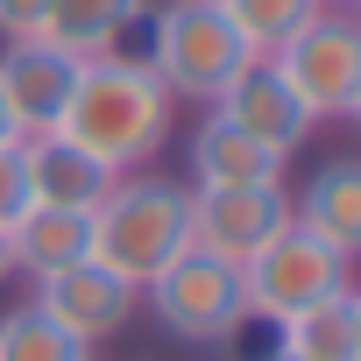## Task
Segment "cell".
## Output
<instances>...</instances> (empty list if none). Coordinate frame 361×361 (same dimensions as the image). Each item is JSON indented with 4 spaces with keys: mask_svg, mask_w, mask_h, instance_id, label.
Masks as SVG:
<instances>
[{
    "mask_svg": "<svg viewBox=\"0 0 361 361\" xmlns=\"http://www.w3.org/2000/svg\"><path fill=\"white\" fill-rule=\"evenodd\" d=\"M177 128V99L170 85L149 71V57H128V50H106V57H85L71 92H64V114L50 135H64L71 149H85L92 163H106L114 177L142 170Z\"/></svg>",
    "mask_w": 361,
    "mask_h": 361,
    "instance_id": "6da1fadb",
    "label": "cell"
},
{
    "mask_svg": "<svg viewBox=\"0 0 361 361\" xmlns=\"http://www.w3.org/2000/svg\"><path fill=\"white\" fill-rule=\"evenodd\" d=\"M185 206H192V185H170V177H149V170L114 177L106 199L92 206V262H106L114 276L142 290L177 248H192Z\"/></svg>",
    "mask_w": 361,
    "mask_h": 361,
    "instance_id": "7a4b0ae2",
    "label": "cell"
},
{
    "mask_svg": "<svg viewBox=\"0 0 361 361\" xmlns=\"http://www.w3.org/2000/svg\"><path fill=\"white\" fill-rule=\"evenodd\" d=\"M255 64L248 36L227 22L220 0H163L149 22V71L170 85V99H220Z\"/></svg>",
    "mask_w": 361,
    "mask_h": 361,
    "instance_id": "3957f363",
    "label": "cell"
},
{
    "mask_svg": "<svg viewBox=\"0 0 361 361\" xmlns=\"http://www.w3.org/2000/svg\"><path fill=\"white\" fill-rule=\"evenodd\" d=\"M269 71L290 85V99L312 121H354L361 114V22L347 8H319L305 29H290L269 50Z\"/></svg>",
    "mask_w": 361,
    "mask_h": 361,
    "instance_id": "277c9868",
    "label": "cell"
},
{
    "mask_svg": "<svg viewBox=\"0 0 361 361\" xmlns=\"http://www.w3.org/2000/svg\"><path fill=\"white\" fill-rule=\"evenodd\" d=\"M347 283H354V255H340L333 241L305 234L298 220H283L241 262V298H248V319H262V326H283V319L312 312L319 298H333Z\"/></svg>",
    "mask_w": 361,
    "mask_h": 361,
    "instance_id": "5b68a950",
    "label": "cell"
},
{
    "mask_svg": "<svg viewBox=\"0 0 361 361\" xmlns=\"http://www.w3.org/2000/svg\"><path fill=\"white\" fill-rule=\"evenodd\" d=\"M149 312L163 333L192 340V347H220L248 326V298H241V269L220 262V255H199V248H177L149 283H142Z\"/></svg>",
    "mask_w": 361,
    "mask_h": 361,
    "instance_id": "8992f818",
    "label": "cell"
},
{
    "mask_svg": "<svg viewBox=\"0 0 361 361\" xmlns=\"http://www.w3.org/2000/svg\"><path fill=\"white\" fill-rule=\"evenodd\" d=\"M283 220H290V192L283 185H192L185 241L199 255H220V262L241 269Z\"/></svg>",
    "mask_w": 361,
    "mask_h": 361,
    "instance_id": "52a82bcc",
    "label": "cell"
},
{
    "mask_svg": "<svg viewBox=\"0 0 361 361\" xmlns=\"http://www.w3.org/2000/svg\"><path fill=\"white\" fill-rule=\"evenodd\" d=\"M135 283L128 276H114L106 262H71V269H50V276H36V305L71 333V340H85V347H99V340H114L128 319H135Z\"/></svg>",
    "mask_w": 361,
    "mask_h": 361,
    "instance_id": "ba28073f",
    "label": "cell"
},
{
    "mask_svg": "<svg viewBox=\"0 0 361 361\" xmlns=\"http://www.w3.org/2000/svg\"><path fill=\"white\" fill-rule=\"evenodd\" d=\"M71 78H78V57H64L43 36H15L8 50H0V99H8L15 135H50L57 114H64Z\"/></svg>",
    "mask_w": 361,
    "mask_h": 361,
    "instance_id": "9c48e42d",
    "label": "cell"
},
{
    "mask_svg": "<svg viewBox=\"0 0 361 361\" xmlns=\"http://www.w3.org/2000/svg\"><path fill=\"white\" fill-rule=\"evenodd\" d=\"M213 114H220V121H234L248 142H262V149H269V156H283V163H290V156L305 149V135L319 128V121L290 99V85L269 71V57H255V64H248V71L213 99Z\"/></svg>",
    "mask_w": 361,
    "mask_h": 361,
    "instance_id": "30bf717a",
    "label": "cell"
},
{
    "mask_svg": "<svg viewBox=\"0 0 361 361\" xmlns=\"http://www.w3.org/2000/svg\"><path fill=\"white\" fill-rule=\"evenodd\" d=\"M29 149V199L36 206H71V213H92L114 185V170L92 163L85 149H71L64 135H22Z\"/></svg>",
    "mask_w": 361,
    "mask_h": 361,
    "instance_id": "8fae6325",
    "label": "cell"
},
{
    "mask_svg": "<svg viewBox=\"0 0 361 361\" xmlns=\"http://www.w3.org/2000/svg\"><path fill=\"white\" fill-rule=\"evenodd\" d=\"M290 220L319 241H333L340 255L361 248V163L354 156H333L305 177V199H290Z\"/></svg>",
    "mask_w": 361,
    "mask_h": 361,
    "instance_id": "7c38bea8",
    "label": "cell"
},
{
    "mask_svg": "<svg viewBox=\"0 0 361 361\" xmlns=\"http://www.w3.org/2000/svg\"><path fill=\"white\" fill-rule=\"evenodd\" d=\"M192 185H283V156H269L206 106V121L192 128Z\"/></svg>",
    "mask_w": 361,
    "mask_h": 361,
    "instance_id": "4fadbf2b",
    "label": "cell"
},
{
    "mask_svg": "<svg viewBox=\"0 0 361 361\" xmlns=\"http://www.w3.org/2000/svg\"><path fill=\"white\" fill-rule=\"evenodd\" d=\"M8 248H15V269L36 283L50 269H71L92 255V213H71V206H29L15 227H8Z\"/></svg>",
    "mask_w": 361,
    "mask_h": 361,
    "instance_id": "5bb4252c",
    "label": "cell"
},
{
    "mask_svg": "<svg viewBox=\"0 0 361 361\" xmlns=\"http://www.w3.org/2000/svg\"><path fill=\"white\" fill-rule=\"evenodd\" d=\"M149 15V0H50L43 15V43H57L64 57H106L121 50V36Z\"/></svg>",
    "mask_w": 361,
    "mask_h": 361,
    "instance_id": "9a60e30c",
    "label": "cell"
},
{
    "mask_svg": "<svg viewBox=\"0 0 361 361\" xmlns=\"http://www.w3.org/2000/svg\"><path fill=\"white\" fill-rule=\"evenodd\" d=\"M276 347L298 354V361H361V298H354V283L333 290V298H319L312 312L283 319Z\"/></svg>",
    "mask_w": 361,
    "mask_h": 361,
    "instance_id": "2e32d148",
    "label": "cell"
},
{
    "mask_svg": "<svg viewBox=\"0 0 361 361\" xmlns=\"http://www.w3.org/2000/svg\"><path fill=\"white\" fill-rule=\"evenodd\" d=\"M0 361H92L85 340H71L36 298L15 305V312H0Z\"/></svg>",
    "mask_w": 361,
    "mask_h": 361,
    "instance_id": "e0dca14e",
    "label": "cell"
},
{
    "mask_svg": "<svg viewBox=\"0 0 361 361\" xmlns=\"http://www.w3.org/2000/svg\"><path fill=\"white\" fill-rule=\"evenodd\" d=\"M220 8H227V22L248 36V50L269 57L290 29H305V22L319 15V0H220Z\"/></svg>",
    "mask_w": 361,
    "mask_h": 361,
    "instance_id": "ac0fdd59",
    "label": "cell"
},
{
    "mask_svg": "<svg viewBox=\"0 0 361 361\" xmlns=\"http://www.w3.org/2000/svg\"><path fill=\"white\" fill-rule=\"evenodd\" d=\"M29 149L22 142H0V227H15L29 213Z\"/></svg>",
    "mask_w": 361,
    "mask_h": 361,
    "instance_id": "d6986e66",
    "label": "cell"
},
{
    "mask_svg": "<svg viewBox=\"0 0 361 361\" xmlns=\"http://www.w3.org/2000/svg\"><path fill=\"white\" fill-rule=\"evenodd\" d=\"M43 15H50V0H0V36H43Z\"/></svg>",
    "mask_w": 361,
    "mask_h": 361,
    "instance_id": "ffe728a7",
    "label": "cell"
},
{
    "mask_svg": "<svg viewBox=\"0 0 361 361\" xmlns=\"http://www.w3.org/2000/svg\"><path fill=\"white\" fill-rule=\"evenodd\" d=\"M15 276V248H8V227H0V283Z\"/></svg>",
    "mask_w": 361,
    "mask_h": 361,
    "instance_id": "44dd1931",
    "label": "cell"
},
{
    "mask_svg": "<svg viewBox=\"0 0 361 361\" xmlns=\"http://www.w3.org/2000/svg\"><path fill=\"white\" fill-rule=\"evenodd\" d=\"M0 142H22V135H15V121H8V99H0Z\"/></svg>",
    "mask_w": 361,
    "mask_h": 361,
    "instance_id": "7402d4cb",
    "label": "cell"
},
{
    "mask_svg": "<svg viewBox=\"0 0 361 361\" xmlns=\"http://www.w3.org/2000/svg\"><path fill=\"white\" fill-rule=\"evenodd\" d=\"M262 361H298V354H283V347H269V354H262Z\"/></svg>",
    "mask_w": 361,
    "mask_h": 361,
    "instance_id": "603a6c76",
    "label": "cell"
},
{
    "mask_svg": "<svg viewBox=\"0 0 361 361\" xmlns=\"http://www.w3.org/2000/svg\"><path fill=\"white\" fill-rule=\"evenodd\" d=\"M319 8H354V0H319Z\"/></svg>",
    "mask_w": 361,
    "mask_h": 361,
    "instance_id": "cb8c5ba5",
    "label": "cell"
}]
</instances>
